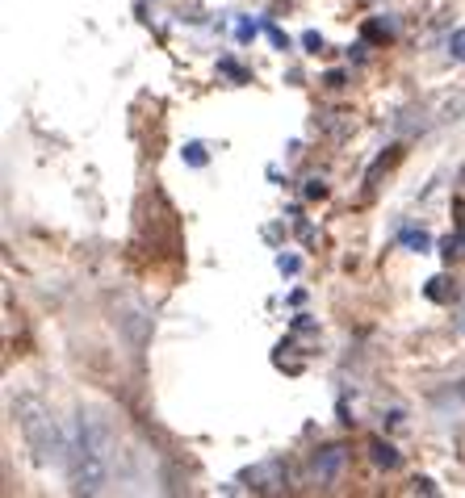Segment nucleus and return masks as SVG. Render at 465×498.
I'll use <instances>...</instances> for the list:
<instances>
[{
    "label": "nucleus",
    "mask_w": 465,
    "mask_h": 498,
    "mask_svg": "<svg viewBox=\"0 0 465 498\" xmlns=\"http://www.w3.org/2000/svg\"><path fill=\"white\" fill-rule=\"evenodd\" d=\"M403 244L411 247V252H428V247H432V239H428L424 231H403Z\"/></svg>",
    "instance_id": "39448f33"
},
{
    "label": "nucleus",
    "mask_w": 465,
    "mask_h": 498,
    "mask_svg": "<svg viewBox=\"0 0 465 498\" xmlns=\"http://www.w3.org/2000/svg\"><path fill=\"white\" fill-rule=\"evenodd\" d=\"M277 268L282 272H298V255H277Z\"/></svg>",
    "instance_id": "1a4fd4ad"
},
{
    "label": "nucleus",
    "mask_w": 465,
    "mask_h": 498,
    "mask_svg": "<svg viewBox=\"0 0 465 498\" xmlns=\"http://www.w3.org/2000/svg\"><path fill=\"white\" fill-rule=\"evenodd\" d=\"M67 469H72V482L80 494H97L110 482L113 469V444L110 431L93 419V414H80L72 431V449H67Z\"/></svg>",
    "instance_id": "f257e3e1"
},
{
    "label": "nucleus",
    "mask_w": 465,
    "mask_h": 498,
    "mask_svg": "<svg viewBox=\"0 0 465 498\" xmlns=\"http://www.w3.org/2000/svg\"><path fill=\"white\" fill-rule=\"evenodd\" d=\"M307 197H327V184H323V181H307Z\"/></svg>",
    "instance_id": "9d476101"
},
{
    "label": "nucleus",
    "mask_w": 465,
    "mask_h": 498,
    "mask_svg": "<svg viewBox=\"0 0 465 498\" xmlns=\"http://www.w3.org/2000/svg\"><path fill=\"white\" fill-rule=\"evenodd\" d=\"M181 156L189 159L193 168H201V164H206V147H201V143H189V147H184V151H181Z\"/></svg>",
    "instance_id": "423d86ee"
},
{
    "label": "nucleus",
    "mask_w": 465,
    "mask_h": 498,
    "mask_svg": "<svg viewBox=\"0 0 465 498\" xmlns=\"http://www.w3.org/2000/svg\"><path fill=\"white\" fill-rule=\"evenodd\" d=\"M235 34H239V42H247V38H256V25H252V22H239V30H235Z\"/></svg>",
    "instance_id": "9b49d317"
},
{
    "label": "nucleus",
    "mask_w": 465,
    "mask_h": 498,
    "mask_svg": "<svg viewBox=\"0 0 465 498\" xmlns=\"http://www.w3.org/2000/svg\"><path fill=\"white\" fill-rule=\"evenodd\" d=\"M302 47H307L310 55H318V50H323V38H318L315 30H310V34H302Z\"/></svg>",
    "instance_id": "0eeeda50"
},
{
    "label": "nucleus",
    "mask_w": 465,
    "mask_h": 498,
    "mask_svg": "<svg viewBox=\"0 0 465 498\" xmlns=\"http://www.w3.org/2000/svg\"><path fill=\"white\" fill-rule=\"evenodd\" d=\"M17 423H22L30 449L42 465H67V449H72V436H63V427L55 423V414L42 406L38 398H22L17 402Z\"/></svg>",
    "instance_id": "f03ea898"
},
{
    "label": "nucleus",
    "mask_w": 465,
    "mask_h": 498,
    "mask_svg": "<svg viewBox=\"0 0 465 498\" xmlns=\"http://www.w3.org/2000/svg\"><path fill=\"white\" fill-rule=\"evenodd\" d=\"M461 331H465V315H461Z\"/></svg>",
    "instance_id": "4468645a"
},
{
    "label": "nucleus",
    "mask_w": 465,
    "mask_h": 498,
    "mask_svg": "<svg viewBox=\"0 0 465 498\" xmlns=\"http://www.w3.org/2000/svg\"><path fill=\"white\" fill-rule=\"evenodd\" d=\"M369 461L378 465V469H398V449H394L390 440H369Z\"/></svg>",
    "instance_id": "20e7f679"
},
{
    "label": "nucleus",
    "mask_w": 465,
    "mask_h": 498,
    "mask_svg": "<svg viewBox=\"0 0 465 498\" xmlns=\"http://www.w3.org/2000/svg\"><path fill=\"white\" fill-rule=\"evenodd\" d=\"M269 38H273V42H277V47H282V50H290V38H285L282 30H269Z\"/></svg>",
    "instance_id": "ddd939ff"
},
{
    "label": "nucleus",
    "mask_w": 465,
    "mask_h": 498,
    "mask_svg": "<svg viewBox=\"0 0 465 498\" xmlns=\"http://www.w3.org/2000/svg\"><path fill=\"white\" fill-rule=\"evenodd\" d=\"M416 490H419V494H436V482H428V477H416Z\"/></svg>",
    "instance_id": "f8f14e48"
},
{
    "label": "nucleus",
    "mask_w": 465,
    "mask_h": 498,
    "mask_svg": "<svg viewBox=\"0 0 465 498\" xmlns=\"http://www.w3.org/2000/svg\"><path fill=\"white\" fill-rule=\"evenodd\" d=\"M344 465H348L344 444H327V449H318L315 457H310V477H315L318 486H331V482H340Z\"/></svg>",
    "instance_id": "7ed1b4c3"
},
{
    "label": "nucleus",
    "mask_w": 465,
    "mask_h": 498,
    "mask_svg": "<svg viewBox=\"0 0 465 498\" xmlns=\"http://www.w3.org/2000/svg\"><path fill=\"white\" fill-rule=\"evenodd\" d=\"M449 50H453L457 59H465V30H457V34H453V42H449Z\"/></svg>",
    "instance_id": "6e6552de"
}]
</instances>
